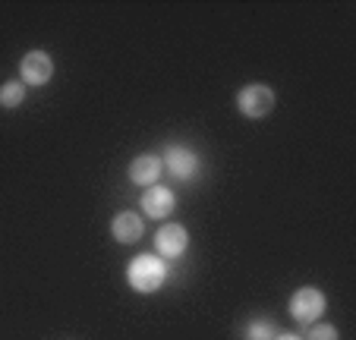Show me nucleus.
Here are the masks:
<instances>
[{
  "instance_id": "39448f33",
  "label": "nucleus",
  "mask_w": 356,
  "mask_h": 340,
  "mask_svg": "<svg viewBox=\"0 0 356 340\" xmlns=\"http://www.w3.org/2000/svg\"><path fill=\"white\" fill-rule=\"evenodd\" d=\"M19 73H22V86H44L54 76V60L44 51H29L19 63Z\"/></svg>"
},
{
  "instance_id": "6e6552de",
  "label": "nucleus",
  "mask_w": 356,
  "mask_h": 340,
  "mask_svg": "<svg viewBox=\"0 0 356 340\" xmlns=\"http://www.w3.org/2000/svg\"><path fill=\"white\" fill-rule=\"evenodd\" d=\"M174 205H177L174 193L164 186H152L142 195V211H145L148 218H158V220L168 218V214H174Z\"/></svg>"
},
{
  "instance_id": "1a4fd4ad",
  "label": "nucleus",
  "mask_w": 356,
  "mask_h": 340,
  "mask_svg": "<svg viewBox=\"0 0 356 340\" xmlns=\"http://www.w3.org/2000/svg\"><path fill=\"white\" fill-rule=\"evenodd\" d=\"M142 230H145V224H142V218L133 211H120L114 218V224H111V234H114L117 243H139Z\"/></svg>"
},
{
  "instance_id": "423d86ee",
  "label": "nucleus",
  "mask_w": 356,
  "mask_h": 340,
  "mask_svg": "<svg viewBox=\"0 0 356 340\" xmlns=\"http://www.w3.org/2000/svg\"><path fill=\"white\" fill-rule=\"evenodd\" d=\"M155 246L161 259H177V255L186 252L189 246V234L183 224H164L161 230L155 234Z\"/></svg>"
},
{
  "instance_id": "f8f14e48",
  "label": "nucleus",
  "mask_w": 356,
  "mask_h": 340,
  "mask_svg": "<svg viewBox=\"0 0 356 340\" xmlns=\"http://www.w3.org/2000/svg\"><path fill=\"white\" fill-rule=\"evenodd\" d=\"M306 340H337V327L334 325H312Z\"/></svg>"
},
{
  "instance_id": "7ed1b4c3",
  "label": "nucleus",
  "mask_w": 356,
  "mask_h": 340,
  "mask_svg": "<svg viewBox=\"0 0 356 340\" xmlns=\"http://www.w3.org/2000/svg\"><path fill=\"white\" fill-rule=\"evenodd\" d=\"M325 306H328V300H325V293L318 287H300L290 296V315L300 325H316L325 315Z\"/></svg>"
},
{
  "instance_id": "20e7f679",
  "label": "nucleus",
  "mask_w": 356,
  "mask_h": 340,
  "mask_svg": "<svg viewBox=\"0 0 356 340\" xmlns=\"http://www.w3.org/2000/svg\"><path fill=\"white\" fill-rule=\"evenodd\" d=\"M161 164L168 167V170L177 177V180H193V177L199 174L202 161H199V154H195L193 148H186V145H170L168 152H164Z\"/></svg>"
},
{
  "instance_id": "f03ea898",
  "label": "nucleus",
  "mask_w": 356,
  "mask_h": 340,
  "mask_svg": "<svg viewBox=\"0 0 356 340\" xmlns=\"http://www.w3.org/2000/svg\"><path fill=\"white\" fill-rule=\"evenodd\" d=\"M236 107H240L243 117L249 120H262L275 111V92L265 82H252V86H243L240 95H236Z\"/></svg>"
},
{
  "instance_id": "f257e3e1",
  "label": "nucleus",
  "mask_w": 356,
  "mask_h": 340,
  "mask_svg": "<svg viewBox=\"0 0 356 340\" xmlns=\"http://www.w3.org/2000/svg\"><path fill=\"white\" fill-rule=\"evenodd\" d=\"M127 280L136 293H155V290L164 287V280H168V261L155 252L136 255L127 268Z\"/></svg>"
},
{
  "instance_id": "9d476101",
  "label": "nucleus",
  "mask_w": 356,
  "mask_h": 340,
  "mask_svg": "<svg viewBox=\"0 0 356 340\" xmlns=\"http://www.w3.org/2000/svg\"><path fill=\"white\" fill-rule=\"evenodd\" d=\"M277 337V327L271 318H256L246 325V340H275Z\"/></svg>"
},
{
  "instance_id": "0eeeda50",
  "label": "nucleus",
  "mask_w": 356,
  "mask_h": 340,
  "mask_svg": "<svg viewBox=\"0 0 356 340\" xmlns=\"http://www.w3.org/2000/svg\"><path fill=\"white\" fill-rule=\"evenodd\" d=\"M161 170H164V164L158 154H139V158L129 164V180H133L136 186H155Z\"/></svg>"
},
{
  "instance_id": "9b49d317",
  "label": "nucleus",
  "mask_w": 356,
  "mask_h": 340,
  "mask_svg": "<svg viewBox=\"0 0 356 340\" xmlns=\"http://www.w3.org/2000/svg\"><path fill=\"white\" fill-rule=\"evenodd\" d=\"M22 101H26V86L22 82H7L0 88V104L3 107H19Z\"/></svg>"
},
{
  "instance_id": "ddd939ff",
  "label": "nucleus",
  "mask_w": 356,
  "mask_h": 340,
  "mask_svg": "<svg viewBox=\"0 0 356 340\" xmlns=\"http://www.w3.org/2000/svg\"><path fill=\"white\" fill-rule=\"evenodd\" d=\"M275 340H302V337H296V334H277Z\"/></svg>"
}]
</instances>
